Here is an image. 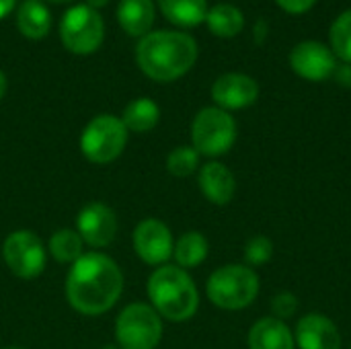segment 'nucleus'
<instances>
[{
	"label": "nucleus",
	"instance_id": "obj_16",
	"mask_svg": "<svg viewBox=\"0 0 351 349\" xmlns=\"http://www.w3.org/2000/svg\"><path fill=\"white\" fill-rule=\"evenodd\" d=\"M249 349H296V341L284 321L265 317L251 327Z\"/></svg>",
	"mask_w": 351,
	"mask_h": 349
},
{
	"label": "nucleus",
	"instance_id": "obj_14",
	"mask_svg": "<svg viewBox=\"0 0 351 349\" xmlns=\"http://www.w3.org/2000/svg\"><path fill=\"white\" fill-rule=\"evenodd\" d=\"M294 341L298 349H341L339 329L321 313H308L298 321Z\"/></svg>",
	"mask_w": 351,
	"mask_h": 349
},
{
	"label": "nucleus",
	"instance_id": "obj_8",
	"mask_svg": "<svg viewBox=\"0 0 351 349\" xmlns=\"http://www.w3.org/2000/svg\"><path fill=\"white\" fill-rule=\"evenodd\" d=\"M103 35L105 27L99 10L86 4H76L68 8L60 21V39L64 47L72 53L86 56L97 51L103 43Z\"/></svg>",
	"mask_w": 351,
	"mask_h": 349
},
{
	"label": "nucleus",
	"instance_id": "obj_22",
	"mask_svg": "<svg viewBox=\"0 0 351 349\" xmlns=\"http://www.w3.org/2000/svg\"><path fill=\"white\" fill-rule=\"evenodd\" d=\"M206 23L216 37H234L243 31L245 16L234 4H216L208 8Z\"/></svg>",
	"mask_w": 351,
	"mask_h": 349
},
{
	"label": "nucleus",
	"instance_id": "obj_21",
	"mask_svg": "<svg viewBox=\"0 0 351 349\" xmlns=\"http://www.w3.org/2000/svg\"><path fill=\"white\" fill-rule=\"evenodd\" d=\"M158 119H160V107L148 97L134 99L123 109V115H121L123 125L128 128V132H134V134H146L154 130Z\"/></svg>",
	"mask_w": 351,
	"mask_h": 349
},
{
	"label": "nucleus",
	"instance_id": "obj_23",
	"mask_svg": "<svg viewBox=\"0 0 351 349\" xmlns=\"http://www.w3.org/2000/svg\"><path fill=\"white\" fill-rule=\"evenodd\" d=\"M84 243L80 239V234L72 228H60L56 230L51 237H49V243H47V251L49 255L62 263V265H72L74 261H78L84 251H82Z\"/></svg>",
	"mask_w": 351,
	"mask_h": 349
},
{
	"label": "nucleus",
	"instance_id": "obj_11",
	"mask_svg": "<svg viewBox=\"0 0 351 349\" xmlns=\"http://www.w3.org/2000/svg\"><path fill=\"white\" fill-rule=\"evenodd\" d=\"M173 247L171 228L162 220L146 218L134 230V251L146 265H167L173 257Z\"/></svg>",
	"mask_w": 351,
	"mask_h": 349
},
{
	"label": "nucleus",
	"instance_id": "obj_6",
	"mask_svg": "<svg viewBox=\"0 0 351 349\" xmlns=\"http://www.w3.org/2000/svg\"><path fill=\"white\" fill-rule=\"evenodd\" d=\"M237 142V121L220 107H204L191 123V146L199 156H222Z\"/></svg>",
	"mask_w": 351,
	"mask_h": 349
},
{
	"label": "nucleus",
	"instance_id": "obj_28",
	"mask_svg": "<svg viewBox=\"0 0 351 349\" xmlns=\"http://www.w3.org/2000/svg\"><path fill=\"white\" fill-rule=\"evenodd\" d=\"M276 2L290 14H302V12L311 10L317 0H276Z\"/></svg>",
	"mask_w": 351,
	"mask_h": 349
},
{
	"label": "nucleus",
	"instance_id": "obj_13",
	"mask_svg": "<svg viewBox=\"0 0 351 349\" xmlns=\"http://www.w3.org/2000/svg\"><path fill=\"white\" fill-rule=\"evenodd\" d=\"M259 97V84L241 72H228L212 84V99L224 111H239L251 107Z\"/></svg>",
	"mask_w": 351,
	"mask_h": 349
},
{
	"label": "nucleus",
	"instance_id": "obj_2",
	"mask_svg": "<svg viewBox=\"0 0 351 349\" xmlns=\"http://www.w3.org/2000/svg\"><path fill=\"white\" fill-rule=\"evenodd\" d=\"M140 70L156 82L185 76L197 60V43L181 31H150L136 47Z\"/></svg>",
	"mask_w": 351,
	"mask_h": 349
},
{
	"label": "nucleus",
	"instance_id": "obj_32",
	"mask_svg": "<svg viewBox=\"0 0 351 349\" xmlns=\"http://www.w3.org/2000/svg\"><path fill=\"white\" fill-rule=\"evenodd\" d=\"M4 93H6V76H4V72L0 70V101H2V97H4Z\"/></svg>",
	"mask_w": 351,
	"mask_h": 349
},
{
	"label": "nucleus",
	"instance_id": "obj_7",
	"mask_svg": "<svg viewBox=\"0 0 351 349\" xmlns=\"http://www.w3.org/2000/svg\"><path fill=\"white\" fill-rule=\"evenodd\" d=\"M162 339L160 315L144 302L125 306L115 321V341L121 349H156Z\"/></svg>",
	"mask_w": 351,
	"mask_h": 349
},
{
	"label": "nucleus",
	"instance_id": "obj_12",
	"mask_svg": "<svg viewBox=\"0 0 351 349\" xmlns=\"http://www.w3.org/2000/svg\"><path fill=\"white\" fill-rule=\"evenodd\" d=\"M290 66L300 78L321 82L335 74L337 58L333 49L325 43L308 39L294 45V49L290 51Z\"/></svg>",
	"mask_w": 351,
	"mask_h": 349
},
{
	"label": "nucleus",
	"instance_id": "obj_1",
	"mask_svg": "<svg viewBox=\"0 0 351 349\" xmlns=\"http://www.w3.org/2000/svg\"><path fill=\"white\" fill-rule=\"evenodd\" d=\"M123 292V274L105 253H84L70 265L66 298L70 306L86 317H97L115 306Z\"/></svg>",
	"mask_w": 351,
	"mask_h": 349
},
{
	"label": "nucleus",
	"instance_id": "obj_25",
	"mask_svg": "<svg viewBox=\"0 0 351 349\" xmlns=\"http://www.w3.org/2000/svg\"><path fill=\"white\" fill-rule=\"evenodd\" d=\"M199 167V152L193 146H177L167 156V171L175 177H189Z\"/></svg>",
	"mask_w": 351,
	"mask_h": 349
},
{
	"label": "nucleus",
	"instance_id": "obj_33",
	"mask_svg": "<svg viewBox=\"0 0 351 349\" xmlns=\"http://www.w3.org/2000/svg\"><path fill=\"white\" fill-rule=\"evenodd\" d=\"M103 349H121V348H119V346L115 344V346H105V348H103Z\"/></svg>",
	"mask_w": 351,
	"mask_h": 349
},
{
	"label": "nucleus",
	"instance_id": "obj_9",
	"mask_svg": "<svg viewBox=\"0 0 351 349\" xmlns=\"http://www.w3.org/2000/svg\"><path fill=\"white\" fill-rule=\"evenodd\" d=\"M2 259L12 276L21 280H35L45 269L47 247L33 230H14L4 239Z\"/></svg>",
	"mask_w": 351,
	"mask_h": 349
},
{
	"label": "nucleus",
	"instance_id": "obj_20",
	"mask_svg": "<svg viewBox=\"0 0 351 349\" xmlns=\"http://www.w3.org/2000/svg\"><path fill=\"white\" fill-rule=\"evenodd\" d=\"M208 251H210L208 239L197 230H189L177 239L173 247V257H175V263L187 272V269L202 265L208 257Z\"/></svg>",
	"mask_w": 351,
	"mask_h": 349
},
{
	"label": "nucleus",
	"instance_id": "obj_24",
	"mask_svg": "<svg viewBox=\"0 0 351 349\" xmlns=\"http://www.w3.org/2000/svg\"><path fill=\"white\" fill-rule=\"evenodd\" d=\"M331 49L335 58L351 64V8L341 12L331 25Z\"/></svg>",
	"mask_w": 351,
	"mask_h": 349
},
{
	"label": "nucleus",
	"instance_id": "obj_15",
	"mask_svg": "<svg viewBox=\"0 0 351 349\" xmlns=\"http://www.w3.org/2000/svg\"><path fill=\"white\" fill-rule=\"evenodd\" d=\"M197 183H199L204 197L214 206L230 204L234 197V191H237V179H234L232 171L226 165L216 163V160L199 167Z\"/></svg>",
	"mask_w": 351,
	"mask_h": 349
},
{
	"label": "nucleus",
	"instance_id": "obj_34",
	"mask_svg": "<svg viewBox=\"0 0 351 349\" xmlns=\"http://www.w3.org/2000/svg\"><path fill=\"white\" fill-rule=\"evenodd\" d=\"M49 2H56V4H64V2H70V0H49Z\"/></svg>",
	"mask_w": 351,
	"mask_h": 349
},
{
	"label": "nucleus",
	"instance_id": "obj_17",
	"mask_svg": "<svg viewBox=\"0 0 351 349\" xmlns=\"http://www.w3.org/2000/svg\"><path fill=\"white\" fill-rule=\"evenodd\" d=\"M119 27L132 37H144L154 23L152 0H119L117 4Z\"/></svg>",
	"mask_w": 351,
	"mask_h": 349
},
{
	"label": "nucleus",
	"instance_id": "obj_27",
	"mask_svg": "<svg viewBox=\"0 0 351 349\" xmlns=\"http://www.w3.org/2000/svg\"><path fill=\"white\" fill-rule=\"evenodd\" d=\"M271 311L276 315V319L284 321L290 319L292 315H296L298 311V298L292 292H280L274 300H271Z\"/></svg>",
	"mask_w": 351,
	"mask_h": 349
},
{
	"label": "nucleus",
	"instance_id": "obj_10",
	"mask_svg": "<svg viewBox=\"0 0 351 349\" xmlns=\"http://www.w3.org/2000/svg\"><path fill=\"white\" fill-rule=\"evenodd\" d=\"M76 232L93 249L109 247L117 237V216L103 202H88L76 216Z\"/></svg>",
	"mask_w": 351,
	"mask_h": 349
},
{
	"label": "nucleus",
	"instance_id": "obj_30",
	"mask_svg": "<svg viewBox=\"0 0 351 349\" xmlns=\"http://www.w3.org/2000/svg\"><path fill=\"white\" fill-rule=\"evenodd\" d=\"M14 4H16V0H0V19L8 16L12 12Z\"/></svg>",
	"mask_w": 351,
	"mask_h": 349
},
{
	"label": "nucleus",
	"instance_id": "obj_31",
	"mask_svg": "<svg viewBox=\"0 0 351 349\" xmlns=\"http://www.w3.org/2000/svg\"><path fill=\"white\" fill-rule=\"evenodd\" d=\"M107 4H109V0H86V6H90L95 10H99V8H103Z\"/></svg>",
	"mask_w": 351,
	"mask_h": 349
},
{
	"label": "nucleus",
	"instance_id": "obj_4",
	"mask_svg": "<svg viewBox=\"0 0 351 349\" xmlns=\"http://www.w3.org/2000/svg\"><path fill=\"white\" fill-rule=\"evenodd\" d=\"M206 292L214 306L222 311H241L255 302L259 294V276L249 265L228 263L210 276Z\"/></svg>",
	"mask_w": 351,
	"mask_h": 349
},
{
	"label": "nucleus",
	"instance_id": "obj_19",
	"mask_svg": "<svg viewBox=\"0 0 351 349\" xmlns=\"http://www.w3.org/2000/svg\"><path fill=\"white\" fill-rule=\"evenodd\" d=\"M158 8L169 23L191 29L206 21L208 0H158Z\"/></svg>",
	"mask_w": 351,
	"mask_h": 349
},
{
	"label": "nucleus",
	"instance_id": "obj_5",
	"mask_svg": "<svg viewBox=\"0 0 351 349\" xmlns=\"http://www.w3.org/2000/svg\"><path fill=\"white\" fill-rule=\"evenodd\" d=\"M128 128L121 117L103 113L93 117L80 134V152L93 165H109L121 156L128 144Z\"/></svg>",
	"mask_w": 351,
	"mask_h": 349
},
{
	"label": "nucleus",
	"instance_id": "obj_3",
	"mask_svg": "<svg viewBox=\"0 0 351 349\" xmlns=\"http://www.w3.org/2000/svg\"><path fill=\"white\" fill-rule=\"evenodd\" d=\"M150 306L160 319L183 323L189 321L199 309V292L191 276L179 265L156 267L146 284Z\"/></svg>",
	"mask_w": 351,
	"mask_h": 349
},
{
	"label": "nucleus",
	"instance_id": "obj_18",
	"mask_svg": "<svg viewBox=\"0 0 351 349\" xmlns=\"http://www.w3.org/2000/svg\"><path fill=\"white\" fill-rule=\"evenodd\" d=\"M16 27L29 39H43L51 27V14L41 0H25L16 10Z\"/></svg>",
	"mask_w": 351,
	"mask_h": 349
},
{
	"label": "nucleus",
	"instance_id": "obj_29",
	"mask_svg": "<svg viewBox=\"0 0 351 349\" xmlns=\"http://www.w3.org/2000/svg\"><path fill=\"white\" fill-rule=\"evenodd\" d=\"M333 76L337 78V82H339V84H343V86L351 88V64L337 66V70H335V74H333Z\"/></svg>",
	"mask_w": 351,
	"mask_h": 349
},
{
	"label": "nucleus",
	"instance_id": "obj_35",
	"mask_svg": "<svg viewBox=\"0 0 351 349\" xmlns=\"http://www.w3.org/2000/svg\"><path fill=\"white\" fill-rule=\"evenodd\" d=\"M4 349H23V348H4Z\"/></svg>",
	"mask_w": 351,
	"mask_h": 349
},
{
	"label": "nucleus",
	"instance_id": "obj_26",
	"mask_svg": "<svg viewBox=\"0 0 351 349\" xmlns=\"http://www.w3.org/2000/svg\"><path fill=\"white\" fill-rule=\"evenodd\" d=\"M274 257V243L267 237H253L245 245V261L249 267H261Z\"/></svg>",
	"mask_w": 351,
	"mask_h": 349
}]
</instances>
